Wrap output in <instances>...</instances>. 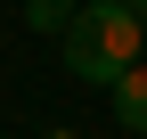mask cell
Listing matches in <instances>:
<instances>
[{"mask_svg": "<svg viewBox=\"0 0 147 139\" xmlns=\"http://www.w3.org/2000/svg\"><path fill=\"white\" fill-rule=\"evenodd\" d=\"M139 57H147V33H139V8H131V0H90V8H74V25H65V65H74V82L115 90Z\"/></svg>", "mask_w": 147, "mask_h": 139, "instance_id": "1", "label": "cell"}, {"mask_svg": "<svg viewBox=\"0 0 147 139\" xmlns=\"http://www.w3.org/2000/svg\"><path fill=\"white\" fill-rule=\"evenodd\" d=\"M131 8H139V33H147V0H131Z\"/></svg>", "mask_w": 147, "mask_h": 139, "instance_id": "4", "label": "cell"}, {"mask_svg": "<svg viewBox=\"0 0 147 139\" xmlns=\"http://www.w3.org/2000/svg\"><path fill=\"white\" fill-rule=\"evenodd\" d=\"M25 25H33V33H57V41H65V25H74V0H25Z\"/></svg>", "mask_w": 147, "mask_h": 139, "instance_id": "3", "label": "cell"}, {"mask_svg": "<svg viewBox=\"0 0 147 139\" xmlns=\"http://www.w3.org/2000/svg\"><path fill=\"white\" fill-rule=\"evenodd\" d=\"M106 98H115V123L147 139V57H139V65H131V74H123V82H115Z\"/></svg>", "mask_w": 147, "mask_h": 139, "instance_id": "2", "label": "cell"}]
</instances>
